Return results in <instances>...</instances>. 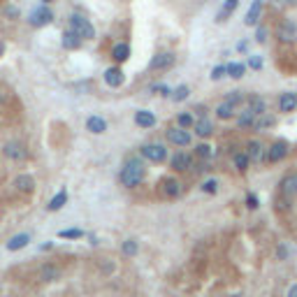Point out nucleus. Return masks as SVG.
<instances>
[{
  "instance_id": "a18cd8bd",
  "label": "nucleus",
  "mask_w": 297,
  "mask_h": 297,
  "mask_svg": "<svg viewBox=\"0 0 297 297\" xmlns=\"http://www.w3.org/2000/svg\"><path fill=\"white\" fill-rule=\"evenodd\" d=\"M267 40V28L265 26H258V30H256V42H265Z\"/></svg>"
},
{
  "instance_id": "7c9ffc66",
  "label": "nucleus",
  "mask_w": 297,
  "mask_h": 297,
  "mask_svg": "<svg viewBox=\"0 0 297 297\" xmlns=\"http://www.w3.org/2000/svg\"><path fill=\"white\" fill-rule=\"evenodd\" d=\"M251 165V158L246 151H242V153H235V167L239 169V172H246Z\"/></svg>"
},
{
  "instance_id": "a211bd4d",
  "label": "nucleus",
  "mask_w": 297,
  "mask_h": 297,
  "mask_svg": "<svg viewBox=\"0 0 297 297\" xmlns=\"http://www.w3.org/2000/svg\"><path fill=\"white\" fill-rule=\"evenodd\" d=\"M86 130L88 133H93V135H102V133L107 130V121H105L102 116H88Z\"/></svg>"
},
{
  "instance_id": "9d476101",
  "label": "nucleus",
  "mask_w": 297,
  "mask_h": 297,
  "mask_svg": "<svg viewBox=\"0 0 297 297\" xmlns=\"http://www.w3.org/2000/svg\"><path fill=\"white\" fill-rule=\"evenodd\" d=\"M174 65V56L169 54V51H160V54H155L148 63V70H153V72H160V70H167Z\"/></svg>"
},
{
  "instance_id": "dca6fc26",
  "label": "nucleus",
  "mask_w": 297,
  "mask_h": 297,
  "mask_svg": "<svg viewBox=\"0 0 297 297\" xmlns=\"http://www.w3.org/2000/svg\"><path fill=\"white\" fill-rule=\"evenodd\" d=\"M193 167V158H190L188 153H183V151H179V153L172 155V169H176V172H186V169Z\"/></svg>"
},
{
  "instance_id": "b1692460",
  "label": "nucleus",
  "mask_w": 297,
  "mask_h": 297,
  "mask_svg": "<svg viewBox=\"0 0 297 297\" xmlns=\"http://www.w3.org/2000/svg\"><path fill=\"white\" fill-rule=\"evenodd\" d=\"M193 128H195V133L200 137H209L211 133H214V123H211L209 119H197Z\"/></svg>"
},
{
  "instance_id": "412c9836",
  "label": "nucleus",
  "mask_w": 297,
  "mask_h": 297,
  "mask_svg": "<svg viewBox=\"0 0 297 297\" xmlns=\"http://www.w3.org/2000/svg\"><path fill=\"white\" fill-rule=\"evenodd\" d=\"M14 186H16V190H21V193H30V190L35 188V179L30 174H19L14 179Z\"/></svg>"
},
{
  "instance_id": "423d86ee",
  "label": "nucleus",
  "mask_w": 297,
  "mask_h": 297,
  "mask_svg": "<svg viewBox=\"0 0 297 297\" xmlns=\"http://www.w3.org/2000/svg\"><path fill=\"white\" fill-rule=\"evenodd\" d=\"M277 37L281 42H286V44H291V42H297V23L291 19H286L279 23L277 28Z\"/></svg>"
},
{
  "instance_id": "c85d7f7f",
  "label": "nucleus",
  "mask_w": 297,
  "mask_h": 297,
  "mask_svg": "<svg viewBox=\"0 0 297 297\" xmlns=\"http://www.w3.org/2000/svg\"><path fill=\"white\" fill-rule=\"evenodd\" d=\"M225 68H228V74L232 79H242L244 74H246V65L244 63H228Z\"/></svg>"
},
{
  "instance_id": "473e14b6",
  "label": "nucleus",
  "mask_w": 297,
  "mask_h": 297,
  "mask_svg": "<svg viewBox=\"0 0 297 297\" xmlns=\"http://www.w3.org/2000/svg\"><path fill=\"white\" fill-rule=\"evenodd\" d=\"M121 251H123V256H126V258H133V256H137V253H140V246H137L135 239H128V242H123Z\"/></svg>"
},
{
  "instance_id": "bb28decb",
  "label": "nucleus",
  "mask_w": 297,
  "mask_h": 297,
  "mask_svg": "<svg viewBox=\"0 0 297 297\" xmlns=\"http://www.w3.org/2000/svg\"><path fill=\"white\" fill-rule=\"evenodd\" d=\"M253 123H256V114H253L249 107H246L242 114L237 116V126H239V128H251Z\"/></svg>"
},
{
  "instance_id": "09e8293b",
  "label": "nucleus",
  "mask_w": 297,
  "mask_h": 297,
  "mask_svg": "<svg viewBox=\"0 0 297 297\" xmlns=\"http://www.w3.org/2000/svg\"><path fill=\"white\" fill-rule=\"evenodd\" d=\"M237 49H239V51H246V49H249V44H246V42H239V44H237Z\"/></svg>"
},
{
  "instance_id": "39448f33",
  "label": "nucleus",
  "mask_w": 297,
  "mask_h": 297,
  "mask_svg": "<svg viewBox=\"0 0 297 297\" xmlns=\"http://www.w3.org/2000/svg\"><path fill=\"white\" fill-rule=\"evenodd\" d=\"M167 142L174 144V147H188L190 144V133L188 128H181V126H174V128H167Z\"/></svg>"
},
{
  "instance_id": "f3484780",
  "label": "nucleus",
  "mask_w": 297,
  "mask_h": 297,
  "mask_svg": "<svg viewBox=\"0 0 297 297\" xmlns=\"http://www.w3.org/2000/svg\"><path fill=\"white\" fill-rule=\"evenodd\" d=\"M135 123L140 126V128H153L155 126V116L153 112H147V109H137L135 112Z\"/></svg>"
},
{
  "instance_id": "4c0bfd02",
  "label": "nucleus",
  "mask_w": 297,
  "mask_h": 297,
  "mask_svg": "<svg viewBox=\"0 0 297 297\" xmlns=\"http://www.w3.org/2000/svg\"><path fill=\"white\" fill-rule=\"evenodd\" d=\"M172 93H174V95H172V98H174V102H183L186 98H188L190 88H188V86H179L176 91H172Z\"/></svg>"
},
{
  "instance_id": "20e7f679",
  "label": "nucleus",
  "mask_w": 297,
  "mask_h": 297,
  "mask_svg": "<svg viewBox=\"0 0 297 297\" xmlns=\"http://www.w3.org/2000/svg\"><path fill=\"white\" fill-rule=\"evenodd\" d=\"M279 193L284 200H295L297 197V172H291V174H286L279 183Z\"/></svg>"
},
{
  "instance_id": "c03bdc74",
  "label": "nucleus",
  "mask_w": 297,
  "mask_h": 297,
  "mask_svg": "<svg viewBox=\"0 0 297 297\" xmlns=\"http://www.w3.org/2000/svg\"><path fill=\"white\" fill-rule=\"evenodd\" d=\"M2 14H5V16H12V19H19V9L14 5H7L5 9H2Z\"/></svg>"
},
{
  "instance_id": "f704fd0d",
  "label": "nucleus",
  "mask_w": 297,
  "mask_h": 297,
  "mask_svg": "<svg viewBox=\"0 0 297 297\" xmlns=\"http://www.w3.org/2000/svg\"><path fill=\"white\" fill-rule=\"evenodd\" d=\"M176 126H181V128H190V126H195V119L190 112H183V114L176 116Z\"/></svg>"
},
{
  "instance_id": "79ce46f5",
  "label": "nucleus",
  "mask_w": 297,
  "mask_h": 297,
  "mask_svg": "<svg viewBox=\"0 0 297 297\" xmlns=\"http://www.w3.org/2000/svg\"><path fill=\"white\" fill-rule=\"evenodd\" d=\"M249 68L251 70H260V68H263V58H260V56H251V58H249Z\"/></svg>"
},
{
  "instance_id": "9b49d317",
  "label": "nucleus",
  "mask_w": 297,
  "mask_h": 297,
  "mask_svg": "<svg viewBox=\"0 0 297 297\" xmlns=\"http://www.w3.org/2000/svg\"><path fill=\"white\" fill-rule=\"evenodd\" d=\"M288 155V144L286 142H274L267 148V162H281Z\"/></svg>"
},
{
  "instance_id": "ea45409f",
  "label": "nucleus",
  "mask_w": 297,
  "mask_h": 297,
  "mask_svg": "<svg viewBox=\"0 0 297 297\" xmlns=\"http://www.w3.org/2000/svg\"><path fill=\"white\" fill-rule=\"evenodd\" d=\"M151 91H153V93H158V95H165V98H167V95H172V88L165 86V84H155V86H151Z\"/></svg>"
},
{
  "instance_id": "ddd939ff",
  "label": "nucleus",
  "mask_w": 297,
  "mask_h": 297,
  "mask_svg": "<svg viewBox=\"0 0 297 297\" xmlns=\"http://www.w3.org/2000/svg\"><path fill=\"white\" fill-rule=\"evenodd\" d=\"M123 81H126V77H123L121 68H107L105 70V84H107V86L119 88V86H123Z\"/></svg>"
},
{
  "instance_id": "c9c22d12",
  "label": "nucleus",
  "mask_w": 297,
  "mask_h": 297,
  "mask_svg": "<svg viewBox=\"0 0 297 297\" xmlns=\"http://www.w3.org/2000/svg\"><path fill=\"white\" fill-rule=\"evenodd\" d=\"M195 153L200 155V158H204V160H207V158H211V155H214V148H211L207 142H202V144H197V147H195Z\"/></svg>"
},
{
  "instance_id": "aec40b11",
  "label": "nucleus",
  "mask_w": 297,
  "mask_h": 297,
  "mask_svg": "<svg viewBox=\"0 0 297 297\" xmlns=\"http://www.w3.org/2000/svg\"><path fill=\"white\" fill-rule=\"evenodd\" d=\"M112 58H114L116 63H126L130 58V44H126V42L114 44V49H112Z\"/></svg>"
},
{
  "instance_id": "4468645a",
  "label": "nucleus",
  "mask_w": 297,
  "mask_h": 297,
  "mask_svg": "<svg viewBox=\"0 0 297 297\" xmlns=\"http://www.w3.org/2000/svg\"><path fill=\"white\" fill-rule=\"evenodd\" d=\"M297 109V93H281L279 95V112L291 114Z\"/></svg>"
},
{
  "instance_id": "6ab92c4d",
  "label": "nucleus",
  "mask_w": 297,
  "mask_h": 297,
  "mask_svg": "<svg viewBox=\"0 0 297 297\" xmlns=\"http://www.w3.org/2000/svg\"><path fill=\"white\" fill-rule=\"evenodd\" d=\"M61 42H63V47L68 49V51H74V49L81 47V42H84V40H81V37L74 33V30H70V28H68V30L63 33V40Z\"/></svg>"
},
{
  "instance_id": "7ed1b4c3",
  "label": "nucleus",
  "mask_w": 297,
  "mask_h": 297,
  "mask_svg": "<svg viewBox=\"0 0 297 297\" xmlns=\"http://www.w3.org/2000/svg\"><path fill=\"white\" fill-rule=\"evenodd\" d=\"M54 21V12H51V7L49 5H44L42 2L40 7H35L33 12L28 14V23L33 28H42V26H49Z\"/></svg>"
},
{
  "instance_id": "72a5a7b5",
  "label": "nucleus",
  "mask_w": 297,
  "mask_h": 297,
  "mask_svg": "<svg viewBox=\"0 0 297 297\" xmlns=\"http://www.w3.org/2000/svg\"><path fill=\"white\" fill-rule=\"evenodd\" d=\"M58 237H61V239H81V237H84V230H79V228L61 230V232H58Z\"/></svg>"
},
{
  "instance_id": "cd10ccee",
  "label": "nucleus",
  "mask_w": 297,
  "mask_h": 297,
  "mask_svg": "<svg viewBox=\"0 0 297 297\" xmlns=\"http://www.w3.org/2000/svg\"><path fill=\"white\" fill-rule=\"evenodd\" d=\"M235 109H237V107H232L230 102L223 100L221 105L216 107V116L221 119V121H228V119H232V116H235Z\"/></svg>"
},
{
  "instance_id": "49530a36",
  "label": "nucleus",
  "mask_w": 297,
  "mask_h": 297,
  "mask_svg": "<svg viewBox=\"0 0 297 297\" xmlns=\"http://www.w3.org/2000/svg\"><path fill=\"white\" fill-rule=\"evenodd\" d=\"M277 256L281 258V260H284V258H288V249H286V244H281V246L277 249Z\"/></svg>"
},
{
  "instance_id": "37998d69",
  "label": "nucleus",
  "mask_w": 297,
  "mask_h": 297,
  "mask_svg": "<svg viewBox=\"0 0 297 297\" xmlns=\"http://www.w3.org/2000/svg\"><path fill=\"white\" fill-rule=\"evenodd\" d=\"M246 207H249V209H258V207H260V202H258V197L253 195V193L246 195Z\"/></svg>"
},
{
  "instance_id": "de8ad7c7",
  "label": "nucleus",
  "mask_w": 297,
  "mask_h": 297,
  "mask_svg": "<svg viewBox=\"0 0 297 297\" xmlns=\"http://www.w3.org/2000/svg\"><path fill=\"white\" fill-rule=\"evenodd\" d=\"M286 297H297V284H293L291 288H288V295Z\"/></svg>"
},
{
  "instance_id": "1a4fd4ad",
  "label": "nucleus",
  "mask_w": 297,
  "mask_h": 297,
  "mask_svg": "<svg viewBox=\"0 0 297 297\" xmlns=\"http://www.w3.org/2000/svg\"><path fill=\"white\" fill-rule=\"evenodd\" d=\"M2 153H5V158H9V160H26L28 158V148L23 147L21 142H7L5 147H2Z\"/></svg>"
},
{
  "instance_id": "f03ea898",
  "label": "nucleus",
  "mask_w": 297,
  "mask_h": 297,
  "mask_svg": "<svg viewBox=\"0 0 297 297\" xmlns=\"http://www.w3.org/2000/svg\"><path fill=\"white\" fill-rule=\"evenodd\" d=\"M70 30H74L81 40H93L95 37L93 23H91L86 16H81V14H72V16H70Z\"/></svg>"
},
{
  "instance_id": "c756f323",
  "label": "nucleus",
  "mask_w": 297,
  "mask_h": 297,
  "mask_svg": "<svg viewBox=\"0 0 297 297\" xmlns=\"http://www.w3.org/2000/svg\"><path fill=\"white\" fill-rule=\"evenodd\" d=\"M237 2H239V0H225V5H223V7H221V12L216 14V21H225V19H228L230 14L235 12Z\"/></svg>"
},
{
  "instance_id": "393cba45",
  "label": "nucleus",
  "mask_w": 297,
  "mask_h": 297,
  "mask_svg": "<svg viewBox=\"0 0 297 297\" xmlns=\"http://www.w3.org/2000/svg\"><path fill=\"white\" fill-rule=\"evenodd\" d=\"M68 202V190H58L54 197H51V202L47 204V209L49 211H58V209H63V204Z\"/></svg>"
},
{
  "instance_id": "f8f14e48",
  "label": "nucleus",
  "mask_w": 297,
  "mask_h": 297,
  "mask_svg": "<svg viewBox=\"0 0 297 297\" xmlns=\"http://www.w3.org/2000/svg\"><path fill=\"white\" fill-rule=\"evenodd\" d=\"M246 153H249V158H251V162H265L267 160V153H265V147L260 142H249L246 144Z\"/></svg>"
},
{
  "instance_id": "4be33fe9",
  "label": "nucleus",
  "mask_w": 297,
  "mask_h": 297,
  "mask_svg": "<svg viewBox=\"0 0 297 297\" xmlns=\"http://www.w3.org/2000/svg\"><path fill=\"white\" fill-rule=\"evenodd\" d=\"M28 242H30V235H14L9 242H7V251H21L23 246H28Z\"/></svg>"
},
{
  "instance_id": "58836bf2",
  "label": "nucleus",
  "mask_w": 297,
  "mask_h": 297,
  "mask_svg": "<svg viewBox=\"0 0 297 297\" xmlns=\"http://www.w3.org/2000/svg\"><path fill=\"white\" fill-rule=\"evenodd\" d=\"M202 190H204V193H211V195H214V193L218 190V181H216V179H207V181L202 183Z\"/></svg>"
},
{
  "instance_id": "2eb2a0df",
  "label": "nucleus",
  "mask_w": 297,
  "mask_h": 297,
  "mask_svg": "<svg viewBox=\"0 0 297 297\" xmlns=\"http://www.w3.org/2000/svg\"><path fill=\"white\" fill-rule=\"evenodd\" d=\"M263 0H253L249 7V12H246V26H258V21L263 16Z\"/></svg>"
},
{
  "instance_id": "3c124183",
  "label": "nucleus",
  "mask_w": 297,
  "mask_h": 297,
  "mask_svg": "<svg viewBox=\"0 0 297 297\" xmlns=\"http://www.w3.org/2000/svg\"><path fill=\"white\" fill-rule=\"evenodd\" d=\"M42 2H44V5H49V2H51V0H42Z\"/></svg>"
},
{
  "instance_id": "a878e982",
  "label": "nucleus",
  "mask_w": 297,
  "mask_h": 297,
  "mask_svg": "<svg viewBox=\"0 0 297 297\" xmlns=\"http://www.w3.org/2000/svg\"><path fill=\"white\" fill-rule=\"evenodd\" d=\"M246 102H249V109L256 116L265 114V100L260 98V95H249V98H246Z\"/></svg>"
},
{
  "instance_id": "6e6552de",
  "label": "nucleus",
  "mask_w": 297,
  "mask_h": 297,
  "mask_svg": "<svg viewBox=\"0 0 297 297\" xmlns=\"http://www.w3.org/2000/svg\"><path fill=\"white\" fill-rule=\"evenodd\" d=\"M160 195L167 197V200H174V197L181 195V181L174 179V176H167L160 181Z\"/></svg>"
},
{
  "instance_id": "0eeeda50",
  "label": "nucleus",
  "mask_w": 297,
  "mask_h": 297,
  "mask_svg": "<svg viewBox=\"0 0 297 297\" xmlns=\"http://www.w3.org/2000/svg\"><path fill=\"white\" fill-rule=\"evenodd\" d=\"M142 155L148 162H165L167 160V148L162 147V144H147L142 148Z\"/></svg>"
},
{
  "instance_id": "603ef678",
  "label": "nucleus",
  "mask_w": 297,
  "mask_h": 297,
  "mask_svg": "<svg viewBox=\"0 0 297 297\" xmlns=\"http://www.w3.org/2000/svg\"><path fill=\"white\" fill-rule=\"evenodd\" d=\"M274 2H279V0H274Z\"/></svg>"
},
{
  "instance_id": "f257e3e1",
  "label": "nucleus",
  "mask_w": 297,
  "mask_h": 297,
  "mask_svg": "<svg viewBox=\"0 0 297 297\" xmlns=\"http://www.w3.org/2000/svg\"><path fill=\"white\" fill-rule=\"evenodd\" d=\"M144 174H147L144 162L140 160V158H133V160H128L126 165H123L119 179H121V183L126 186V188H135V186H140V183L144 181Z\"/></svg>"
},
{
  "instance_id": "e433bc0d",
  "label": "nucleus",
  "mask_w": 297,
  "mask_h": 297,
  "mask_svg": "<svg viewBox=\"0 0 297 297\" xmlns=\"http://www.w3.org/2000/svg\"><path fill=\"white\" fill-rule=\"evenodd\" d=\"M225 102H230L232 107H239V105L244 102V93H239V91H232V93H228Z\"/></svg>"
},
{
  "instance_id": "2f4dec72",
  "label": "nucleus",
  "mask_w": 297,
  "mask_h": 297,
  "mask_svg": "<svg viewBox=\"0 0 297 297\" xmlns=\"http://www.w3.org/2000/svg\"><path fill=\"white\" fill-rule=\"evenodd\" d=\"M272 126H274V116H270V114H260L256 119V123H253L256 130H265V128H272Z\"/></svg>"
},
{
  "instance_id": "5701e85b",
  "label": "nucleus",
  "mask_w": 297,
  "mask_h": 297,
  "mask_svg": "<svg viewBox=\"0 0 297 297\" xmlns=\"http://www.w3.org/2000/svg\"><path fill=\"white\" fill-rule=\"evenodd\" d=\"M40 279L42 281H56V279H61V267H56V265H44L40 270Z\"/></svg>"
},
{
  "instance_id": "a19ab883",
  "label": "nucleus",
  "mask_w": 297,
  "mask_h": 297,
  "mask_svg": "<svg viewBox=\"0 0 297 297\" xmlns=\"http://www.w3.org/2000/svg\"><path fill=\"white\" fill-rule=\"evenodd\" d=\"M223 74H228V68H225V65H216V68L211 70V79L218 81V79L223 77Z\"/></svg>"
},
{
  "instance_id": "8fccbe9b",
  "label": "nucleus",
  "mask_w": 297,
  "mask_h": 297,
  "mask_svg": "<svg viewBox=\"0 0 297 297\" xmlns=\"http://www.w3.org/2000/svg\"><path fill=\"white\" fill-rule=\"evenodd\" d=\"M5 49H7V44H5V42H0V58L5 56Z\"/></svg>"
}]
</instances>
